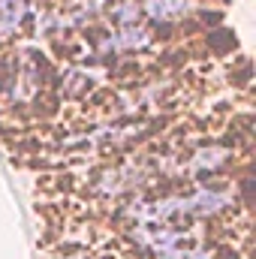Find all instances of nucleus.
I'll use <instances>...</instances> for the list:
<instances>
[{"instance_id":"f257e3e1","label":"nucleus","mask_w":256,"mask_h":259,"mask_svg":"<svg viewBox=\"0 0 256 259\" xmlns=\"http://www.w3.org/2000/svg\"><path fill=\"white\" fill-rule=\"evenodd\" d=\"M187 12V0H148V15L154 18H178Z\"/></svg>"},{"instance_id":"f03ea898","label":"nucleus","mask_w":256,"mask_h":259,"mask_svg":"<svg viewBox=\"0 0 256 259\" xmlns=\"http://www.w3.org/2000/svg\"><path fill=\"white\" fill-rule=\"evenodd\" d=\"M145 42H148V30H142V27L121 30V33H115V36L109 39L112 49H136V46H145Z\"/></svg>"},{"instance_id":"7ed1b4c3","label":"nucleus","mask_w":256,"mask_h":259,"mask_svg":"<svg viewBox=\"0 0 256 259\" xmlns=\"http://www.w3.org/2000/svg\"><path fill=\"white\" fill-rule=\"evenodd\" d=\"M139 18V9L136 6H121L118 12H115V21L118 24H127V21H136Z\"/></svg>"}]
</instances>
